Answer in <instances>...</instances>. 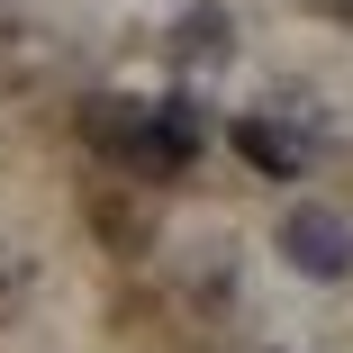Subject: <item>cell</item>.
<instances>
[{
  "mask_svg": "<svg viewBox=\"0 0 353 353\" xmlns=\"http://www.w3.org/2000/svg\"><path fill=\"white\" fill-rule=\"evenodd\" d=\"M118 163H127V172H136V181H172V172H181V163H190V154H181V145H172V136H163V127H154V109H145V127H136V136H127V145H118Z\"/></svg>",
  "mask_w": 353,
  "mask_h": 353,
  "instance_id": "obj_5",
  "label": "cell"
},
{
  "mask_svg": "<svg viewBox=\"0 0 353 353\" xmlns=\"http://www.w3.org/2000/svg\"><path fill=\"white\" fill-rule=\"evenodd\" d=\"M227 136H236V154H245L254 172H272V181H299V172H308V154H317L308 136H299L290 118H272V109H245Z\"/></svg>",
  "mask_w": 353,
  "mask_h": 353,
  "instance_id": "obj_3",
  "label": "cell"
},
{
  "mask_svg": "<svg viewBox=\"0 0 353 353\" xmlns=\"http://www.w3.org/2000/svg\"><path fill=\"white\" fill-rule=\"evenodd\" d=\"M163 54H172V73H218V63H236V19L218 0H190L163 28Z\"/></svg>",
  "mask_w": 353,
  "mask_h": 353,
  "instance_id": "obj_2",
  "label": "cell"
},
{
  "mask_svg": "<svg viewBox=\"0 0 353 353\" xmlns=\"http://www.w3.org/2000/svg\"><path fill=\"white\" fill-rule=\"evenodd\" d=\"M136 127H145V100H118V91H91V100H82V136H91L100 154H118Z\"/></svg>",
  "mask_w": 353,
  "mask_h": 353,
  "instance_id": "obj_4",
  "label": "cell"
},
{
  "mask_svg": "<svg viewBox=\"0 0 353 353\" xmlns=\"http://www.w3.org/2000/svg\"><path fill=\"white\" fill-rule=\"evenodd\" d=\"M10 281H19V272H10V263H0V308H10V299H19V290H10Z\"/></svg>",
  "mask_w": 353,
  "mask_h": 353,
  "instance_id": "obj_8",
  "label": "cell"
},
{
  "mask_svg": "<svg viewBox=\"0 0 353 353\" xmlns=\"http://www.w3.org/2000/svg\"><path fill=\"white\" fill-rule=\"evenodd\" d=\"M281 254H290L308 281H344L353 272V227L335 208H290V218H281Z\"/></svg>",
  "mask_w": 353,
  "mask_h": 353,
  "instance_id": "obj_1",
  "label": "cell"
},
{
  "mask_svg": "<svg viewBox=\"0 0 353 353\" xmlns=\"http://www.w3.org/2000/svg\"><path fill=\"white\" fill-rule=\"evenodd\" d=\"M317 10H326V19H344V28H353V0H317Z\"/></svg>",
  "mask_w": 353,
  "mask_h": 353,
  "instance_id": "obj_7",
  "label": "cell"
},
{
  "mask_svg": "<svg viewBox=\"0 0 353 353\" xmlns=\"http://www.w3.org/2000/svg\"><path fill=\"white\" fill-rule=\"evenodd\" d=\"M154 127L172 136L181 154H199V145H208V109H199V100H163V109H154Z\"/></svg>",
  "mask_w": 353,
  "mask_h": 353,
  "instance_id": "obj_6",
  "label": "cell"
}]
</instances>
